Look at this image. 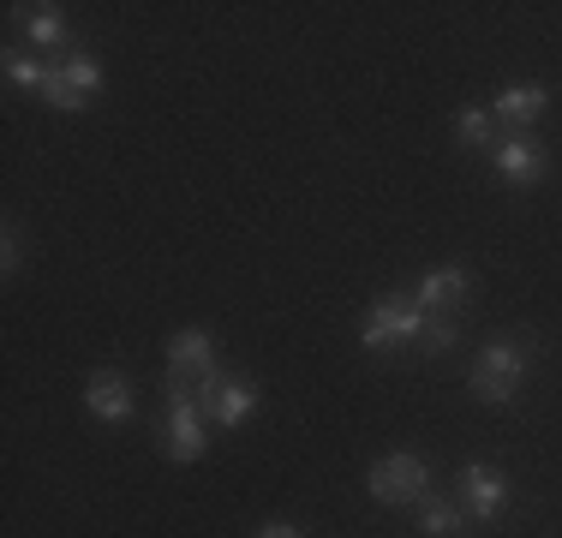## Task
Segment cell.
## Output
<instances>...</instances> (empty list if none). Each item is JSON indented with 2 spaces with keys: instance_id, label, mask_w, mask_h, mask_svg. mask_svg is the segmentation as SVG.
Returning a JSON list of instances; mask_svg holds the SVG:
<instances>
[{
  "instance_id": "16",
  "label": "cell",
  "mask_w": 562,
  "mask_h": 538,
  "mask_svg": "<svg viewBox=\"0 0 562 538\" xmlns=\"http://www.w3.org/2000/svg\"><path fill=\"white\" fill-rule=\"evenodd\" d=\"M425 538H454L467 527V508L461 503H449V496H425Z\"/></svg>"
},
{
  "instance_id": "5",
  "label": "cell",
  "mask_w": 562,
  "mask_h": 538,
  "mask_svg": "<svg viewBox=\"0 0 562 538\" xmlns=\"http://www.w3.org/2000/svg\"><path fill=\"white\" fill-rule=\"evenodd\" d=\"M168 377H186L198 401H204L210 389L222 383V366H216V341H210V329H173V335H168Z\"/></svg>"
},
{
  "instance_id": "1",
  "label": "cell",
  "mask_w": 562,
  "mask_h": 538,
  "mask_svg": "<svg viewBox=\"0 0 562 538\" xmlns=\"http://www.w3.org/2000/svg\"><path fill=\"white\" fill-rule=\"evenodd\" d=\"M527 366H532V347H527V341H508V335H497V341L479 347L467 389H473V395L485 401V407H515V401H520V377H527Z\"/></svg>"
},
{
  "instance_id": "14",
  "label": "cell",
  "mask_w": 562,
  "mask_h": 538,
  "mask_svg": "<svg viewBox=\"0 0 562 538\" xmlns=\"http://www.w3.org/2000/svg\"><path fill=\"white\" fill-rule=\"evenodd\" d=\"M19 12H24V36H31V48H36V54L66 43V19H60V7H19Z\"/></svg>"
},
{
  "instance_id": "18",
  "label": "cell",
  "mask_w": 562,
  "mask_h": 538,
  "mask_svg": "<svg viewBox=\"0 0 562 538\" xmlns=\"http://www.w3.org/2000/svg\"><path fill=\"white\" fill-rule=\"evenodd\" d=\"M0 264H7V276L19 269V227H12V222H7V251H0Z\"/></svg>"
},
{
  "instance_id": "11",
  "label": "cell",
  "mask_w": 562,
  "mask_h": 538,
  "mask_svg": "<svg viewBox=\"0 0 562 538\" xmlns=\"http://www.w3.org/2000/svg\"><path fill=\"white\" fill-rule=\"evenodd\" d=\"M551 108V97H544V85H508V90H497V102H491V114L503 120V126H532V120Z\"/></svg>"
},
{
  "instance_id": "10",
  "label": "cell",
  "mask_w": 562,
  "mask_h": 538,
  "mask_svg": "<svg viewBox=\"0 0 562 538\" xmlns=\"http://www.w3.org/2000/svg\"><path fill=\"white\" fill-rule=\"evenodd\" d=\"M198 407H204V419H210V425H227V430H234V425H246V419H251V407H258V389H251L246 377H222V383L210 389V395L198 401Z\"/></svg>"
},
{
  "instance_id": "17",
  "label": "cell",
  "mask_w": 562,
  "mask_h": 538,
  "mask_svg": "<svg viewBox=\"0 0 562 538\" xmlns=\"http://www.w3.org/2000/svg\"><path fill=\"white\" fill-rule=\"evenodd\" d=\"M454 341H461V317H454V312H425V335H419V347H425V354H449V347Z\"/></svg>"
},
{
  "instance_id": "2",
  "label": "cell",
  "mask_w": 562,
  "mask_h": 538,
  "mask_svg": "<svg viewBox=\"0 0 562 538\" xmlns=\"http://www.w3.org/2000/svg\"><path fill=\"white\" fill-rule=\"evenodd\" d=\"M168 425H162V449H168V461H198L204 455V407H198V395H192V383L186 377H168Z\"/></svg>"
},
{
  "instance_id": "9",
  "label": "cell",
  "mask_w": 562,
  "mask_h": 538,
  "mask_svg": "<svg viewBox=\"0 0 562 538\" xmlns=\"http://www.w3.org/2000/svg\"><path fill=\"white\" fill-rule=\"evenodd\" d=\"M85 407L97 413L102 425H126L132 419V407H138V395H132V383L120 371H97L85 383Z\"/></svg>"
},
{
  "instance_id": "13",
  "label": "cell",
  "mask_w": 562,
  "mask_h": 538,
  "mask_svg": "<svg viewBox=\"0 0 562 538\" xmlns=\"http://www.w3.org/2000/svg\"><path fill=\"white\" fill-rule=\"evenodd\" d=\"M454 138H461L467 150H497V120H491V108L467 102L461 114H454Z\"/></svg>"
},
{
  "instance_id": "4",
  "label": "cell",
  "mask_w": 562,
  "mask_h": 538,
  "mask_svg": "<svg viewBox=\"0 0 562 538\" xmlns=\"http://www.w3.org/2000/svg\"><path fill=\"white\" fill-rule=\"evenodd\" d=\"M425 335V305L413 300V293H390V300H378L359 323V341L366 347H401V341H419Z\"/></svg>"
},
{
  "instance_id": "7",
  "label": "cell",
  "mask_w": 562,
  "mask_h": 538,
  "mask_svg": "<svg viewBox=\"0 0 562 538\" xmlns=\"http://www.w3.org/2000/svg\"><path fill=\"white\" fill-rule=\"evenodd\" d=\"M508 491H515V484H508L497 467H461V508L473 520H497L503 508H508Z\"/></svg>"
},
{
  "instance_id": "12",
  "label": "cell",
  "mask_w": 562,
  "mask_h": 538,
  "mask_svg": "<svg viewBox=\"0 0 562 538\" xmlns=\"http://www.w3.org/2000/svg\"><path fill=\"white\" fill-rule=\"evenodd\" d=\"M467 293H473V276H467V269H431V276L419 281V305H425V312H454Z\"/></svg>"
},
{
  "instance_id": "8",
  "label": "cell",
  "mask_w": 562,
  "mask_h": 538,
  "mask_svg": "<svg viewBox=\"0 0 562 538\" xmlns=\"http://www.w3.org/2000/svg\"><path fill=\"white\" fill-rule=\"evenodd\" d=\"M497 173L508 186H539L544 173H551V156H544V144L508 132V138H497Z\"/></svg>"
},
{
  "instance_id": "15",
  "label": "cell",
  "mask_w": 562,
  "mask_h": 538,
  "mask_svg": "<svg viewBox=\"0 0 562 538\" xmlns=\"http://www.w3.org/2000/svg\"><path fill=\"white\" fill-rule=\"evenodd\" d=\"M0 72H7L12 90H43L48 85V66L36 60L31 48H7V54H0Z\"/></svg>"
},
{
  "instance_id": "6",
  "label": "cell",
  "mask_w": 562,
  "mask_h": 538,
  "mask_svg": "<svg viewBox=\"0 0 562 538\" xmlns=\"http://www.w3.org/2000/svg\"><path fill=\"white\" fill-rule=\"evenodd\" d=\"M97 90H102V60H90V54H72L66 66H48L43 102L55 108V114H85Z\"/></svg>"
},
{
  "instance_id": "3",
  "label": "cell",
  "mask_w": 562,
  "mask_h": 538,
  "mask_svg": "<svg viewBox=\"0 0 562 538\" xmlns=\"http://www.w3.org/2000/svg\"><path fill=\"white\" fill-rule=\"evenodd\" d=\"M366 491L390 508H407V503H425L431 496V467L419 455H383L378 467L366 473Z\"/></svg>"
},
{
  "instance_id": "19",
  "label": "cell",
  "mask_w": 562,
  "mask_h": 538,
  "mask_svg": "<svg viewBox=\"0 0 562 538\" xmlns=\"http://www.w3.org/2000/svg\"><path fill=\"white\" fill-rule=\"evenodd\" d=\"M258 538H300V533H293L288 520H263V527H258Z\"/></svg>"
}]
</instances>
